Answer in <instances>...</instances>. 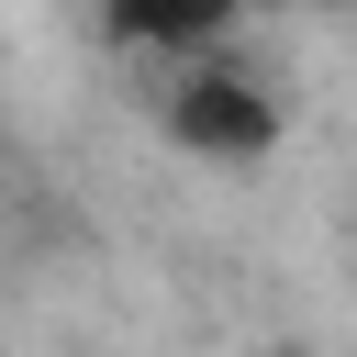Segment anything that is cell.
<instances>
[{"instance_id":"1","label":"cell","mask_w":357,"mask_h":357,"mask_svg":"<svg viewBox=\"0 0 357 357\" xmlns=\"http://www.w3.org/2000/svg\"><path fill=\"white\" fill-rule=\"evenodd\" d=\"M167 134H178L190 156H212V167H245V156H268L279 100H268V78L234 67V45H223V56L167 67Z\"/></svg>"}]
</instances>
